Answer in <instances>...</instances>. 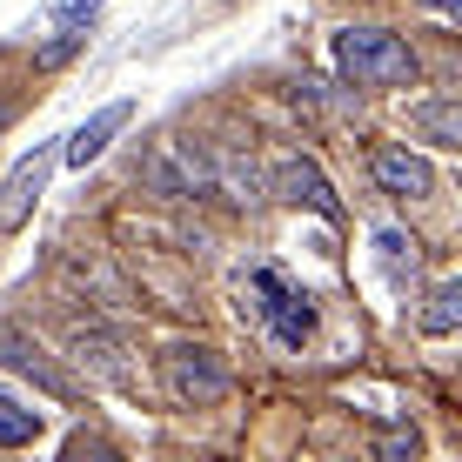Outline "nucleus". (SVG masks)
Masks as SVG:
<instances>
[{
    "mask_svg": "<svg viewBox=\"0 0 462 462\" xmlns=\"http://www.w3.org/2000/svg\"><path fill=\"white\" fill-rule=\"evenodd\" d=\"M336 68L356 88H409L422 74V60L389 27H348V34H336Z\"/></svg>",
    "mask_w": 462,
    "mask_h": 462,
    "instance_id": "1",
    "label": "nucleus"
},
{
    "mask_svg": "<svg viewBox=\"0 0 462 462\" xmlns=\"http://www.w3.org/2000/svg\"><path fill=\"white\" fill-rule=\"evenodd\" d=\"M141 188L148 195H168V201H188V195H208L215 188V162L201 141L188 134H168L148 148V162H141Z\"/></svg>",
    "mask_w": 462,
    "mask_h": 462,
    "instance_id": "2",
    "label": "nucleus"
},
{
    "mask_svg": "<svg viewBox=\"0 0 462 462\" xmlns=\"http://www.w3.org/2000/svg\"><path fill=\"white\" fill-rule=\"evenodd\" d=\"M162 389H168L181 409H215L221 395L235 389V382H228V369H221V356H215V348L174 342L168 356H162Z\"/></svg>",
    "mask_w": 462,
    "mask_h": 462,
    "instance_id": "3",
    "label": "nucleus"
},
{
    "mask_svg": "<svg viewBox=\"0 0 462 462\" xmlns=\"http://www.w3.org/2000/svg\"><path fill=\"white\" fill-rule=\"evenodd\" d=\"M254 295H262V322H268V336H275L282 348H301V342L315 336V309H309V295L289 289L275 268H262V275H254Z\"/></svg>",
    "mask_w": 462,
    "mask_h": 462,
    "instance_id": "4",
    "label": "nucleus"
},
{
    "mask_svg": "<svg viewBox=\"0 0 462 462\" xmlns=\"http://www.w3.org/2000/svg\"><path fill=\"white\" fill-rule=\"evenodd\" d=\"M369 174H375L382 195H395V201L436 195V174H429V162H422V154H409V148H395V141H382V148L369 154Z\"/></svg>",
    "mask_w": 462,
    "mask_h": 462,
    "instance_id": "5",
    "label": "nucleus"
},
{
    "mask_svg": "<svg viewBox=\"0 0 462 462\" xmlns=\"http://www.w3.org/2000/svg\"><path fill=\"white\" fill-rule=\"evenodd\" d=\"M268 188H275L282 201H295V208H315L322 221H342V201H336V188H328V174L315 168V162H275V174H268Z\"/></svg>",
    "mask_w": 462,
    "mask_h": 462,
    "instance_id": "6",
    "label": "nucleus"
},
{
    "mask_svg": "<svg viewBox=\"0 0 462 462\" xmlns=\"http://www.w3.org/2000/svg\"><path fill=\"white\" fill-rule=\"evenodd\" d=\"M47 174H54V148H34V154H21L7 174V188H0V228H21L27 208L41 201V188H47Z\"/></svg>",
    "mask_w": 462,
    "mask_h": 462,
    "instance_id": "7",
    "label": "nucleus"
},
{
    "mask_svg": "<svg viewBox=\"0 0 462 462\" xmlns=\"http://www.w3.org/2000/svg\"><path fill=\"white\" fill-rule=\"evenodd\" d=\"M127 115H134V107H127V101H107L101 115H88V121H81V127H74V134H68V148H60V162H68V168H88V162H101V154H107V141H115L121 127H127Z\"/></svg>",
    "mask_w": 462,
    "mask_h": 462,
    "instance_id": "8",
    "label": "nucleus"
},
{
    "mask_svg": "<svg viewBox=\"0 0 462 462\" xmlns=\"http://www.w3.org/2000/svg\"><path fill=\"white\" fill-rule=\"evenodd\" d=\"M74 362L94 369L101 382H127V362H121V342L107 328H74Z\"/></svg>",
    "mask_w": 462,
    "mask_h": 462,
    "instance_id": "9",
    "label": "nucleus"
},
{
    "mask_svg": "<svg viewBox=\"0 0 462 462\" xmlns=\"http://www.w3.org/2000/svg\"><path fill=\"white\" fill-rule=\"evenodd\" d=\"M416 127L436 141V148H462V107L456 101H422L416 107Z\"/></svg>",
    "mask_w": 462,
    "mask_h": 462,
    "instance_id": "10",
    "label": "nucleus"
},
{
    "mask_svg": "<svg viewBox=\"0 0 462 462\" xmlns=\"http://www.w3.org/2000/svg\"><path fill=\"white\" fill-rule=\"evenodd\" d=\"M456 322H462V282H442L422 309V328L429 336H456Z\"/></svg>",
    "mask_w": 462,
    "mask_h": 462,
    "instance_id": "11",
    "label": "nucleus"
},
{
    "mask_svg": "<svg viewBox=\"0 0 462 462\" xmlns=\"http://www.w3.org/2000/svg\"><path fill=\"white\" fill-rule=\"evenodd\" d=\"M34 436H41V416L0 389V449H21V442H34Z\"/></svg>",
    "mask_w": 462,
    "mask_h": 462,
    "instance_id": "12",
    "label": "nucleus"
},
{
    "mask_svg": "<svg viewBox=\"0 0 462 462\" xmlns=\"http://www.w3.org/2000/svg\"><path fill=\"white\" fill-rule=\"evenodd\" d=\"M0 362H14V369H27V375H34V382H47V389H68V382H60L54 369H47V362H41V348H27L21 336H0Z\"/></svg>",
    "mask_w": 462,
    "mask_h": 462,
    "instance_id": "13",
    "label": "nucleus"
},
{
    "mask_svg": "<svg viewBox=\"0 0 462 462\" xmlns=\"http://www.w3.org/2000/svg\"><path fill=\"white\" fill-rule=\"evenodd\" d=\"M375 248H382V268H389V282H409V275H416V242H402L395 228H382Z\"/></svg>",
    "mask_w": 462,
    "mask_h": 462,
    "instance_id": "14",
    "label": "nucleus"
},
{
    "mask_svg": "<svg viewBox=\"0 0 462 462\" xmlns=\"http://www.w3.org/2000/svg\"><path fill=\"white\" fill-rule=\"evenodd\" d=\"M422 456V436L416 429H389V436H382V449H375V462H416Z\"/></svg>",
    "mask_w": 462,
    "mask_h": 462,
    "instance_id": "15",
    "label": "nucleus"
},
{
    "mask_svg": "<svg viewBox=\"0 0 462 462\" xmlns=\"http://www.w3.org/2000/svg\"><path fill=\"white\" fill-rule=\"evenodd\" d=\"M47 14H54V34H68V27H88L101 14V0H54Z\"/></svg>",
    "mask_w": 462,
    "mask_h": 462,
    "instance_id": "16",
    "label": "nucleus"
},
{
    "mask_svg": "<svg viewBox=\"0 0 462 462\" xmlns=\"http://www.w3.org/2000/svg\"><path fill=\"white\" fill-rule=\"evenodd\" d=\"M60 462H121V449H107L101 436H74V442H68V456H60Z\"/></svg>",
    "mask_w": 462,
    "mask_h": 462,
    "instance_id": "17",
    "label": "nucleus"
},
{
    "mask_svg": "<svg viewBox=\"0 0 462 462\" xmlns=\"http://www.w3.org/2000/svg\"><path fill=\"white\" fill-rule=\"evenodd\" d=\"M81 41H88V27H68V34H54V41L41 47V68H60V60H68V54H74Z\"/></svg>",
    "mask_w": 462,
    "mask_h": 462,
    "instance_id": "18",
    "label": "nucleus"
},
{
    "mask_svg": "<svg viewBox=\"0 0 462 462\" xmlns=\"http://www.w3.org/2000/svg\"><path fill=\"white\" fill-rule=\"evenodd\" d=\"M429 7H442V14H456V7H462V0H429Z\"/></svg>",
    "mask_w": 462,
    "mask_h": 462,
    "instance_id": "19",
    "label": "nucleus"
}]
</instances>
